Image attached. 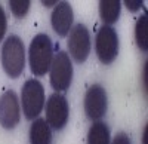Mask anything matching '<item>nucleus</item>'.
Masks as SVG:
<instances>
[{
  "instance_id": "20e7f679",
  "label": "nucleus",
  "mask_w": 148,
  "mask_h": 144,
  "mask_svg": "<svg viewBox=\"0 0 148 144\" xmlns=\"http://www.w3.org/2000/svg\"><path fill=\"white\" fill-rule=\"evenodd\" d=\"M49 80L56 92H65L73 82V64L67 52L59 51L49 68Z\"/></svg>"
},
{
  "instance_id": "f257e3e1",
  "label": "nucleus",
  "mask_w": 148,
  "mask_h": 144,
  "mask_svg": "<svg viewBox=\"0 0 148 144\" xmlns=\"http://www.w3.org/2000/svg\"><path fill=\"white\" fill-rule=\"evenodd\" d=\"M52 61H53V45L51 37L45 33L36 34L28 48V64L31 68V73L36 76H45L51 68Z\"/></svg>"
},
{
  "instance_id": "a211bd4d",
  "label": "nucleus",
  "mask_w": 148,
  "mask_h": 144,
  "mask_svg": "<svg viewBox=\"0 0 148 144\" xmlns=\"http://www.w3.org/2000/svg\"><path fill=\"white\" fill-rule=\"evenodd\" d=\"M125 6L132 12H136L142 8V2H138V0H125Z\"/></svg>"
},
{
  "instance_id": "2eb2a0df",
  "label": "nucleus",
  "mask_w": 148,
  "mask_h": 144,
  "mask_svg": "<svg viewBox=\"0 0 148 144\" xmlns=\"http://www.w3.org/2000/svg\"><path fill=\"white\" fill-rule=\"evenodd\" d=\"M31 2L30 0H12L9 2V8L16 18H24L30 10Z\"/></svg>"
},
{
  "instance_id": "423d86ee",
  "label": "nucleus",
  "mask_w": 148,
  "mask_h": 144,
  "mask_svg": "<svg viewBox=\"0 0 148 144\" xmlns=\"http://www.w3.org/2000/svg\"><path fill=\"white\" fill-rule=\"evenodd\" d=\"M67 48L76 63H84L90 54V34L83 24L71 27L67 39Z\"/></svg>"
},
{
  "instance_id": "0eeeda50",
  "label": "nucleus",
  "mask_w": 148,
  "mask_h": 144,
  "mask_svg": "<svg viewBox=\"0 0 148 144\" xmlns=\"http://www.w3.org/2000/svg\"><path fill=\"white\" fill-rule=\"evenodd\" d=\"M83 109H84L86 116H88L90 121H93V122L101 121L105 116L107 109H108L107 91L101 85H98V83L89 86V89L84 94Z\"/></svg>"
},
{
  "instance_id": "6ab92c4d",
  "label": "nucleus",
  "mask_w": 148,
  "mask_h": 144,
  "mask_svg": "<svg viewBox=\"0 0 148 144\" xmlns=\"http://www.w3.org/2000/svg\"><path fill=\"white\" fill-rule=\"evenodd\" d=\"M142 74H144V83H142V86H144V94L147 95V63L144 64V71H142Z\"/></svg>"
},
{
  "instance_id": "1a4fd4ad",
  "label": "nucleus",
  "mask_w": 148,
  "mask_h": 144,
  "mask_svg": "<svg viewBox=\"0 0 148 144\" xmlns=\"http://www.w3.org/2000/svg\"><path fill=\"white\" fill-rule=\"evenodd\" d=\"M21 119V105L14 91H6L0 97V125L5 129H14Z\"/></svg>"
},
{
  "instance_id": "dca6fc26",
  "label": "nucleus",
  "mask_w": 148,
  "mask_h": 144,
  "mask_svg": "<svg viewBox=\"0 0 148 144\" xmlns=\"http://www.w3.org/2000/svg\"><path fill=\"white\" fill-rule=\"evenodd\" d=\"M6 28H8V19H6V14L5 9L0 6V42L3 40L5 34H6Z\"/></svg>"
},
{
  "instance_id": "6e6552de",
  "label": "nucleus",
  "mask_w": 148,
  "mask_h": 144,
  "mask_svg": "<svg viewBox=\"0 0 148 144\" xmlns=\"http://www.w3.org/2000/svg\"><path fill=\"white\" fill-rule=\"evenodd\" d=\"M70 107L62 94H52L46 103V122L52 129H62L68 122Z\"/></svg>"
},
{
  "instance_id": "412c9836",
  "label": "nucleus",
  "mask_w": 148,
  "mask_h": 144,
  "mask_svg": "<svg viewBox=\"0 0 148 144\" xmlns=\"http://www.w3.org/2000/svg\"><path fill=\"white\" fill-rule=\"evenodd\" d=\"M147 137H148V125L144 126V132H142V144H147Z\"/></svg>"
},
{
  "instance_id": "ddd939ff",
  "label": "nucleus",
  "mask_w": 148,
  "mask_h": 144,
  "mask_svg": "<svg viewBox=\"0 0 148 144\" xmlns=\"http://www.w3.org/2000/svg\"><path fill=\"white\" fill-rule=\"evenodd\" d=\"M88 144H111L108 125L101 121L93 122L88 132Z\"/></svg>"
},
{
  "instance_id": "f3484780",
  "label": "nucleus",
  "mask_w": 148,
  "mask_h": 144,
  "mask_svg": "<svg viewBox=\"0 0 148 144\" xmlns=\"http://www.w3.org/2000/svg\"><path fill=\"white\" fill-rule=\"evenodd\" d=\"M111 144H132V141H130V138L127 137V134L119 132L113 140H111Z\"/></svg>"
},
{
  "instance_id": "39448f33",
  "label": "nucleus",
  "mask_w": 148,
  "mask_h": 144,
  "mask_svg": "<svg viewBox=\"0 0 148 144\" xmlns=\"http://www.w3.org/2000/svg\"><path fill=\"white\" fill-rule=\"evenodd\" d=\"M95 51L102 64H111L119 55V36L117 31L110 27L102 25L95 39Z\"/></svg>"
},
{
  "instance_id": "aec40b11",
  "label": "nucleus",
  "mask_w": 148,
  "mask_h": 144,
  "mask_svg": "<svg viewBox=\"0 0 148 144\" xmlns=\"http://www.w3.org/2000/svg\"><path fill=\"white\" fill-rule=\"evenodd\" d=\"M43 6H47V8H51V6H56V0H43Z\"/></svg>"
},
{
  "instance_id": "f03ea898",
  "label": "nucleus",
  "mask_w": 148,
  "mask_h": 144,
  "mask_svg": "<svg viewBox=\"0 0 148 144\" xmlns=\"http://www.w3.org/2000/svg\"><path fill=\"white\" fill-rule=\"evenodd\" d=\"M2 67L10 79H16L22 74L25 67V46L19 36L10 34L2 46Z\"/></svg>"
},
{
  "instance_id": "f8f14e48",
  "label": "nucleus",
  "mask_w": 148,
  "mask_h": 144,
  "mask_svg": "<svg viewBox=\"0 0 148 144\" xmlns=\"http://www.w3.org/2000/svg\"><path fill=\"white\" fill-rule=\"evenodd\" d=\"M99 17L105 25H113L119 19L120 10H121V2L117 0H101L99 2Z\"/></svg>"
},
{
  "instance_id": "9d476101",
  "label": "nucleus",
  "mask_w": 148,
  "mask_h": 144,
  "mask_svg": "<svg viewBox=\"0 0 148 144\" xmlns=\"http://www.w3.org/2000/svg\"><path fill=\"white\" fill-rule=\"evenodd\" d=\"M73 21H74V14H73L71 5L68 2L56 3V6L53 8L51 14V24L53 31L61 37H65L71 30Z\"/></svg>"
},
{
  "instance_id": "9b49d317",
  "label": "nucleus",
  "mask_w": 148,
  "mask_h": 144,
  "mask_svg": "<svg viewBox=\"0 0 148 144\" xmlns=\"http://www.w3.org/2000/svg\"><path fill=\"white\" fill-rule=\"evenodd\" d=\"M52 131L47 125L46 119L37 117L30 126V144H51Z\"/></svg>"
},
{
  "instance_id": "4468645a",
  "label": "nucleus",
  "mask_w": 148,
  "mask_h": 144,
  "mask_svg": "<svg viewBox=\"0 0 148 144\" xmlns=\"http://www.w3.org/2000/svg\"><path fill=\"white\" fill-rule=\"evenodd\" d=\"M135 42L142 52L148 49V17L144 14L139 17L136 25H135Z\"/></svg>"
},
{
  "instance_id": "7ed1b4c3",
  "label": "nucleus",
  "mask_w": 148,
  "mask_h": 144,
  "mask_svg": "<svg viewBox=\"0 0 148 144\" xmlns=\"http://www.w3.org/2000/svg\"><path fill=\"white\" fill-rule=\"evenodd\" d=\"M21 105L24 110V116L28 121H34L39 117L45 105V88L36 80L28 79L21 89Z\"/></svg>"
}]
</instances>
